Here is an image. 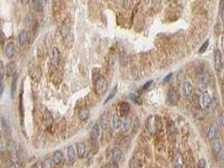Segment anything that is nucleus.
<instances>
[{
	"label": "nucleus",
	"instance_id": "obj_47",
	"mask_svg": "<svg viewBox=\"0 0 224 168\" xmlns=\"http://www.w3.org/2000/svg\"><path fill=\"white\" fill-rule=\"evenodd\" d=\"M21 3H22L24 5H27V4L30 3V0H21Z\"/></svg>",
	"mask_w": 224,
	"mask_h": 168
},
{
	"label": "nucleus",
	"instance_id": "obj_32",
	"mask_svg": "<svg viewBox=\"0 0 224 168\" xmlns=\"http://www.w3.org/2000/svg\"><path fill=\"white\" fill-rule=\"evenodd\" d=\"M53 162L51 158H47L42 163V168H52Z\"/></svg>",
	"mask_w": 224,
	"mask_h": 168
},
{
	"label": "nucleus",
	"instance_id": "obj_12",
	"mask_svg": "<svg viewBox=\"0 0 224 168\" xmlns=\"http://www.w3.org/2000/svg\"><path fill=\"white\" fill-rule=\"evenodd\" d=\"M30 75L31 76V78L35 82H39L41 80V68L39 67H34L31 72H30Z\"/></svg>",
	"mask_w": 224,
	"mask_h": 168
},
{
	"label": "nucleus",
	"instance_id": "obj_33",
	"mask_svg": "<svg viewBox=\"0 0 224 168\" xmlns=\"http://www.w3.org/2000/svg\"><path fill=\"white\" fill-rule=\"evenodd\" d=\"M130 98H131V99H132V101L133 103H135V104H139V105L142 104V99L139 98L138 96L136 95V94H133V93L130 94Z\"/></svg>",
	"mask_w": 224,
	"mask_h": 168
},
{
	"label": "nucleus",
	"instance_id": "obj_23",
	"mask_svg": "<svg viewBox=\"0 0 224 168\" xmlns=\"http://www.w3.org/2000/svg\"><path fill=\"white\" fill-rule=\"evenodd\" d=\"M120 119L119 117V115L116 114H115L112 116V119H111V126L113 130H117L119 129L120 126Z\"/></svg>",
	"mask_w": 224,
	"mask_h": 168
},
{
	"label": "nucleus",
	"instance_id": "obj_17",
	"mask_svg": "<svg viewBox=\"0 0 224 168\" xmlns=\"http://www.w3.org/2000/svg\"><path fill=\"white\" fill-rule=\"evenodd\" d=\"M112 158H113V162L116 163H118L120 162V160L122 158V151L119 148H114L113 151H112Z\"/></svg>",
	"mask_w": 224,
	"mask_h": 168
},
{
	"label": "nucleus",
	"instance_id": "obj_50",
	"mask_svg": "<svg viewBox=\"0 0 224 168\" xmlns=\"http://www.w3.org/2000/svg\"><path fill=\"white\" fill-rule=\"evenodd\" d=\"M206 1H209V0H206Z\"/></svg>",
	"mask_w": 224,
	"mask_h": 168
},
{
	"label": "nucleus",
	"instance_id": "obj_15",
	"mask_svg": "<svg viewBox=\"0 0 224 168\" xmlns=\"http://www.w3.org/2000/svg\"><path fill=\"white\" fill-rule=\"evenodd\" d=\"M28 32L27 30H22V31L20 32L19 34V38H18V41H19V45H21V46H24L25 44H26V42L28 41Z\"/></svg>",
	"mask_w": 224,
	"mask_h": 168
},
{
	"label": "nucleus",
	"instance_id": "obj_25",
	"mask_svg": "<svg viewBox=\"0 0 224 168\" xmlns=\"http://www.w3.org/2000/svg\"><path fill=\"white\" fill-rule=\"evenodd\" d=\"M75 149L73 146H69L67 147V157L71 162H74L75 161Z\"/></svg>",
	"mask_w": 224,
	"mask_h": 168
},
{
	"label": "nucleus",
	"instance_id": "obj_5",
	"mask_svg": "<svg viewBox=\"0 0 224 168\" xmlns=\"http://www.w3.org/2000/svg\"><path fill=\"white\" fill-rule=\"evenodd\" d=\"M179 98H180L179 93H178V92H177L175 89L171 88L169 91V93H168V100H169V103L171 105L177 104V103L179 101Z\"/></svg>",
	"mask_w": 224,
	"mask_h": 168
},
{
	"label": "nucleus",
	"instance_id": "obj_9",
	"mask_svg": "<svg viewBox=\"0 0 224 168\" xmlns=\"http://www.w3.org/2000/svg\"><path fill=\"white\" fill-rule=\"evenodd\" d=\"M182 90H183L184 96L186 97V98H189L190 96L192 95L193 93V86L191 84V83H189L188 81L185 82L183 84Z\"/></svg>",
	"mask_w": 224,
	"mask_h": 168
},
{
	"label": "nucleus",
	"instance_id": "obj_19",
	"mask_svg": "<svg viewBox=\"0 0 224 168\" xmlns=\"http://www.w3.org/2000/svg\"><path fill=\"white\" fill-rule=\"evenodd\" d=\"M222 146V145L221 140H219L218 137L215 138L214 140H212V150H213L215 153L218 154L219 151H220V150H221Z\"/></svg>",
	"mask_w": 224,
	"mask_h": 168
},
{
	"label": "nucleus",
	"instance_id": "obj_10",
	"mask_svg": "<svg viewBox=\"0 0 224 168\" xmlns=\"http://www.w3.org/2000/svg\"><path fill=\"white\" fill-rule=\"evenodd\" d=\"M52 162L55 165L59 166L62 165L64 162V156H63V152L61 150H57L55 151L53 155V158H52Z\"/></svg>",
	"mask_w": 224,
	"mask_h": 168
},
{
	"label": "nucleus",
	"instance_id": "obj_46",
	"mask_svg": "<svg viewBox=\"0 0 224 168\" xmlns=\"http://www.w3.org/2000/svg\"><path fill=\"white\" fill-rule=\"evenodd\" d=\"M8 168H16L15 164L14 162H11L10 165H9V166H8Z\"/></svg>",
	"mask_w": 224,
	"mask_h": 168
},
{
	"label": "nucleus",
	"instance_id": "obj_31",
	"mask_svg": "<svg viewBox=\"0 0 224 168\" xmlns=\"http://www.w3.org/2000/svg\"><path fill=\"white\" fill-rule=\"evenodd\" d=\"M2 126H3V130H4L5 135H10V125H9V124H8L7 120H5L3 118H2Z\"/></svg>",
	"mask_w": 224,
	"mask_h": 168
},
{
	"label": "nucleus",
	"instance_id": "obj_35",
	"mask_svg": "<svg viewBox=\"0 0 224 168\" xmlns=\"http://www.w3.org/2000/svg\"><path fill=\"white\" fill-rule=\"evenodd\" d=\"M61 35L63 36V38H66L67 35H68V29L67 28L66 26H63L62 28H61Z\"/></svg>",
	"mask_w": 224,
	"mask_h": 168
},
{
	"label": "nucleus",
	"instance_id": "obj_49",
	"mask_svg": "<svg viewBox=\"0 0 224 168\" xmlns=\"http://www.w3.org/2000/svg\"><path fill=\"white\" fill-rule=\"evenodd\" d=\"M0 138H1V131H0Z\"/></svg>",
	"mask_w": 224,
	"mask_h": 168
},
{
	"label": "nucleus",
	"instance_id": "obj_38",
	"mask_svg": "<svg viewBox=\"0 0 224 168\" xmlns=\"http://www.w3.org/2000/svg\"><path fill=\"white\" fill-rule=\"evenodd\" d=\"M219 122H220V125L222 127H224V110L222 111L220 117H219Z\"/></svg>",
	"mask_w": 224,
	"mask_h": 168
},
{
	"label": "nucleus",
	"instance_id": "obj_28",
	"mask_svg": "<svg viewBox=\"0 0 224 168\" xmlns=\"http://www.w3.org/2000/svg\"><path fill=\"white\" fill-rule=\"evenodd\" d=\"M34 7L38 12H42L44 10V4L42 0H33Z\"/></svg>",
	"mask_w": 224,
	"mask_h": 168
},
{
	"label": "nucleus",
	"instance_id": "obj_30",
	"mask_svg": "<svg viewBox=\"0 0 224 168\" xmlns=\"http://www.w3.org/2000/svg\"><path fill=\"white\" fill-rule=\"evenodd\" d=\"M25 25L28 27H31L34 25V15L31 14H28L25 18Z\"/></svg>",
	"mask_w": 224,
	"mask_h": 168
},
{
	"label": "nucleus",
	"instance_id": "obj_37",
	"mask_svg": "<svg viewBox=\"0 0 224 168\" xmlns=\"http://www.w3.org/2000/svg\"><path fill=\"white\" fill-rule=\"evenodd\" d=\"M206 162L205 159H200L198 162V167L206 168Z\"/></svg>",
	"mask_w": 224,
	"mask_h": 168
},
{
	"label": "nucleus",
	"instance_id": "obj_6",
	"mask_svg": "<svg viewBox=\"0 0 224 168\" xmlns=\"http://www.w3.org/2000/svg\"><path fill=\"white\" fill-rule=\"evenodd\" d=\"M158 120L155 116H151L148 119V130L151 133H155L158 130Z\"/></svg>",
	"mask_w": 224,
	"mask_h": 168
},
{
	"label": "nucleus",
	"instance_id": "obj_11",
	"mask_svg": "<svg viewBox=\"0 0 224 168\" xmlns=\"http://www.w3.org/2000/svg\"><path fill=\"white\" fill-rule=\"evenodd\" d=\"M119 110H120V115L123 116V117H126L128 116V114L130 112V105L128 103L126 102H123L120 104V106H119Z\"/></svg>",
	"mask_w": 224,
	"mask_h": 168
},
{
	"label": "nucleus",
	"instance_id": "obj_3",
	"mask_svg": "<svg viewBox=\"0 0 224 168\" xmlns=\"http://www.w3.org/2000/svg\"><path fill=\"white\" fill-rule=\"evenodd\" d=\"M200 102H201V105L204 109L208 108L211 104H212V98L207 92H204L201 96L200 98Z\"/></svg>",
	"mask_w": 224,
	"mask_h": 168
},
{
	"label": "nucleus",
	"instance_id": "obj_40",
	"mask_svg": "<svg viewBox=\"0 0 224 168\" xmlns=\"http://www.w3.org/2000/svg\"><path fill=\"white\" fill-rule=\"evenodd\" d=\"M152 83H153V80H151V81H149L148 83H145V85L142 87V89H143V90H147V89L149 88V87L152 85Z\"/></svg>",
	"mask_w": 224,
	"mask_h": 168
},
{
	"label": "nucleus",
	"instance_id": "obj_22",
	"mask_svg": "<svg viewBox=\"0 0 224 168\" xmlns=\"http://www.w3.org/2000/svg\"><path fill=\"white\" fill-rule=\"evenodd\" d=\"M17 80H18V76L17 74H14L13 76V80L12 83H11V88H10V95H11V98H14L16 92V88H17Z\"/></svg>",
	"mask_w": 224,
	"mask_h": 168
},
{
	"label": "nucleus",
	"instance_id": "obj_48",
	"mask_svg": "<svg viewBox=\"0 0 224 168\" xmlns=\"http://www.w3.org/2000/svg\"><path fill=\"white\" fill-rule=\"evenodd\" d=\"M221 43H222V49L224 50V35H223V36L222 37Z\"/></svg>",
	"mask_w": 224,
	"mask_h": 168
},
{
	"label": "nucleus",
	"instance_id": "obj_18",
	"mask_svg": "<svg viewBox=\"0 0 224 168\" xmlns=\"http://www.w3.org/2000/svg\"><path fill=\"white\" fill-rule=\"evenodd\" d=\"M131 128H132V119L129 116H126V117H125L123 124H122V130H123L124 133L127 134L129 133Z\"/></svg>",
	"mask_w": 224,
	"mask_h": 168
},
{
	"label": "nucleus",
	"instance_id": "obj_13",
	"mask_svg": "<svg viewBox=\"0 0 224 168\" xmlns=\"http://www.w3.org/2000/svg\"><path fill=\"white\" fill-rule=\"evenodd\" d=\"M15 53V46L13 42H10L5 48V54L9 58H12Z\"/></svg>",
	"mask_w": 224,
	"mask_h": 168
},
{
	"label": "nucleus",
	"instance_id": "obj_21",
	"mask_svg": "<svg viewBox=\"0 0 224 168\" xmlns=\"http://www.w3.org/2000/svg\"><path fill=\"white\" fill-rule=\"evenodd\" d=\"M59 57H60V54H59L58 49H57V47L52 48L51 58V62H52L54 65H57V64H58V61H59Z\"/></svg>",
	"mask_w": 224,
	"mask_h": 168
},
{
	"label": "nucleus",
	"instance_id": "obj_29",
	"mask_svg": "<svg viewBox=\"0 0 224 168\" xmlns=\"http://www.w3.org/2000/svg\"><path fill=\"white\" fill-rule=\"evenodd\" d=\"M116 92H117V86H115V87L113 88V89H112V90L111 91V92H110V94L108 95L107 98L104 100V104H106L108 102L111 101V99H112V98L116 96Z\"/></svg>",
	"mask_w": 224,
	"mask_h": 168
},
{
	"label": "nucleus",
	"instance_id": "obj_16",
	"mask_svg": "<svg viewBox=\"0 0 224 168\" xmlns=\"http://www.w3.org/2000/svg\"><path fill=\"white\" fill-rule=\"evenodd\" d=\"M16 73V66L14 63H9L5 68V74L8 77L13 76Z\"/></svg>",
	"mask_w": 224,
	"mask_h": 168
},
{
	"label": "nucleus",
	"instance_id": "obj_20",
	"mask_svg": "<svg viewBox=\"0 0 224 168\" xmlns=\"http://www.w3.org/2000/svg\"><path fill=\"white\" fill-rule=\"evenodd\" d=\"M100 126L103 129V130H106L109 126V119H108V114H103L100 118Z\"/></svg>",
	"mask_w": 224,
	"mask_h": 168
},
{
	"label": "nucleus",
	"instance_id": "obj_43",
	"mask_svg": "<svg viewBox=\"0 0 224 168\" xmlns=\"http://www.w3.org/2000/svg\"><path fill=\"white\" fill-rule=\"evenodd\" d=\"M219 72H220V76H221L222 78L224 79V67H222V68L219 71Z\"/></svg>",
	"mask_w": 224,
	"mask_h": 168
},
{
	"label": "nucleus",
	"instance_id": "obj_2",
	"mask_svg": "<svg viewBox=\"0 0 224 168\" xmlns=\"http://www.w3.org/2000/svg\"><path fill=\"white\" fill-rule=\"evenodd\" d=\"M210 75L207 72H204L201 74L197 79V86L201 91H204L206 88L210 83Z\"/></svg>",
	"mask_w": 224,
	"mask_h": 168
},
{
	"label": "nucleus",
	"instance_id": "obj_44",
	"mask_svg": "<svg viewBox=\"0 0 224 168\" xmlns=\"http://www.w3.org/2000/svg\"><path fill=\"white\" fill-rule=\"evenodd\" d=\"M109 168H119V167H118V166H117V163L113 162V163H111V165L109 166Z\"/></svg>",
	"mask_w": 224,
	"mask_h": 168
},
{
	"label": "nucleus",
	"instance_id": "obj_8",
	"mask_svg": "<svg viewBox=\"0 0 224 168\" xmlns=\"http://www.w3.org/2000/svg\"><path fill=\"white\" fill-rule=\"evenodd\" d=\"M7 150H8V151L10 153V156H11L13 159H14V160H17V159H18L17 147H16L15 143L14 142V141L10 140V141L8 142V145H7Z\"/></svg>",
	"mask_w": 224,
	"mask_h": 168
},
{
	"label": "nucleus",
	"instance_id": "obj_14",
	"mask_svg": "<svg viewBox=\"0 0 224 168\" xmlns=\"http://www.w3.org/2000/svg\"><path fill=\"white\" fill-rule=\"evenodd\" d=\"M184 165V159L182 155L180 152H178L174 156V168H182Z\"/></svg>",
	"mask_w": 224,
	"mask_h": 168
},
{
	"label": "nucleus",
	"instance_id": "obj_41",
	"mask_svg": "<svg viewBox=\"0 0 224 168\" xmlns=\"http://www.w3.org/2000/svg\"><path fill=\"white\" fill-rule=\"evenodd\" d=\"M171 76H172V73H169V74H168L167 76H165V77L164 78V80H163V83H168V82H169V81L170 80Z\"/></svg>",
	"mask_w": 224,
	"mask_h": 168
},
{
	"label": "nucleus",
	"instance_id": "obj_39",
	"mask_svg": "<svg viewBox=\"0 0 224 168\" xmlns=\"http://www.w3.org/2000/svg\"><path fill=\"white\" fill-rule=\"evenodd\" d=\"M3 90H4V86H3V82H0V99L2 98L3 93Z\"/></svg>",
	"mask_w": 224,
	"mask_h": 168
},
{
	"label": "nucleus",
	"instance_id": "obj_36",
	"mask_svg": "<svg viewBox=\"0 0 224 168\" xmlns=\"http://www.w3.org/2000/svg\"><path fill=\"white\" fill-rule=\"evenodd\" d=\"M218 155H219L220 162H221L222 164L223 165L224 164V146H222V148H221V150H220L219 153H218Z\"/></svg>",
	"mask_w": 224,
	"mask_h": 168
},
{
	"label": "nucleus",
	"instance_id": "obj_27",
	"mask_svg": "<svg viewBox=\"0 0 224 168\" xmlns=\"http://www.w3.org/2000/svg\"><path fill=\"white\" fill-rule=\"evenodd\" d=\"M88 117H89V111L87 108H83L81 110H80V113H79V118L82 121H84L86 119H88Z\"/></svg>",
	"mask_w": 224,
	"mask_h": 168
},
{
	"label": "nucleus",
	"instance_id": "obj_1",
	"mask_svg": "<svg viewBox=\"0 0 224 168\" xmlns=\"http://www.w3.org/2000/svg\"><path fill=\"white\" fill-rule=\"evenodd\" d=\"M95 92L99 95L104 94L107 89V81L104 76H99L98 79L95 83Z\"/></svg>",
	"mask_w": 224,
	"mask_h": 168
},
{
	"label": "nucleus",
	"instance_id": "obj_45",
	"mask_svg": "<svg viewBox=\"0 0 224 168\" xmlns=\"http://www.w3.org/2000/svg\"><path fill=\"white\" fill-rule=\"evenodd\" d=\"M221 19L222 22H224V6L222 7V9L221 11Z\"/></svg>",
	"mask_w": 224,
	"mask_h": 168
},
{
	"label": "nucleus",
	"instance_id": "obj_4",
	"mask_svg": "<svg viewBox=\"0 0 224 168\" xmlns=\"http://www.w3.org/2000/svg\"><path fill=\"white\" fill-rule=\"evenodd\" d=\"M213 57H214V67L215 70L219 72V71L222 67V54L221 51H219L218 49L215 50L214 54H213Z\"/></svg>",
	"mask_w": 224,
	"mask_h": 168
},
{
	"label": "nucleus",
	"instance_id": "obj_34",
	"mask_svg": "<svg viewBox=\"0 0 224 168\" xmlns=\"http://www.w3.org/2000/svg\"><path fill=\"white\" fill-rule=\"evenodd\" d=\"M208 45H209V40H206V41L202 44V45L201 46V48H200V50H199L200 54L204 53V52L206 51V49H207V47H208Z\"/></svg>",
	"mask_w": 224,
	"mask_h": 168
},
{
	"label": "nucleus",
	"instance_id": "obj_24",
	"mask_svg": "<svg viewBox=\"0 0 224 168\" xmlns=\"http://www.w3.org/2000/svg\"><path fill=\"white\" fill-rule=\"evenodd\" d=\"M217 135H218V130H217V127L216 125H212L210 127V129L208 130V133H207V137L210 140H214L215 138H217Z\"/></svg>",
	"mask_w": 224,
	"mask_h": 168
},
{
	"label": "nucleus",
	"instance_id": "obj_7",
	"mask_svg": "<svg viewBox=\"0 0 224 168\" xmlns=\"http://www.w3.org/2000/svg\"><path fill=\"white\" fill-rule=\"evenodd\" d=\"M100 127L99 124H95L93 126L91 132V139L93 145H97V141L100 138Z\"/></svg>",
	"mask_w": 224,
	"mask_h": 168
},
{
	"label": "nucleus",
	"instance_id": "obj_26",
	"mask_svg": "<svg viewBox=\"0 0 224 168\" xmlns=\"http://www.w3.org/2000/svg\"><path fill=\"white\" fill-rule=\"evenodd\" d=\"M77 150H78V154H79V155L81 158L84 157V155L86 154L85 145L83 143H79V144H78V146H77Z\"/></svg>",
	"mask_w": 224,
	"mask_h": 168
},
{
	"label": "nucleus",
	"instance_id": "obj_42",
	"mask_svg": "<svg viewBox=\"0 0 224 168\" xmlns=\"http://www.w3.org/2000/svg\"><path fill=\"white\" fill-rule=\"evenodd\" d=\"M152 1V3L154 5V6H157V5H158L159 3H161V0H151Z\"/></svg>",
	"mask_w": 224,
	"mask_h": 168
}]
</instances>
